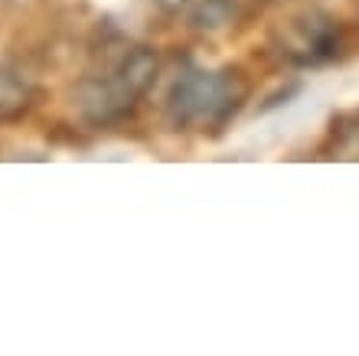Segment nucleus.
Returning a JSON list of instances; mask_svg holds the SVG:
<instances>
[{"label":"nucleus","mask_w":359,"mask_h":356,"mask_svg":"<svg viewBox=\"0 0 359 356\" xmlns=\"http://www.w3.org/2000/svg\"><path fill=\"white\" fill-rule=\"evenodd\" d=\"M29 102V88L13 72H0V118L20 114Z\"/></svg>","instance_id":"obj_5"},{"label":"nucleus","mask_w":359,"mask_h":356,"mask_svg":"<svg viewBox=\"0 0 359 356\" xmlns=\"http://www.w3.org/2000/svg\"><path fill=\"white\" fill-rule=\"evenodd\" d=\"M337 49H340V29H337V23L330 17L311 13L304 20H294V37L287 43V56L297 66L327 62V59L337 56Z\"/></svg>","instance_id":"obj_3"},{"label":"nucleus","mask_w":359,"mask_h":356,"mask_svg":"<svg viewBox=\"0 0 359 356\" xmlns=\"http://www.w3.org/2000/svg\"><path fill=\"white\" fill-rule=\"evenodd\" d=\"M189 0H157V7L161 10H167V13H177L180 7H187Z\"/></svg>","instance_id":"obj_7"},{"label":"nucleus","mask_w":359,"mask_h":356,"mask_svg":"<svg viewBox=\"0 0 359 356\" xmlns=\"http://www.w3.org/2000/svg\"><path fill=\"white\" fill-rule=\"evenodd\" d=\"M238 13V0H199L193 13H189V23L196 29H206V33H216V29H226Z\"/></svg>","instance_id":"obj_4"},{"label":"nucleus","mask_w":359,"mask_h":356,"mask_svg":"<svg viewBox=\"0 0 359 356\" xmlns=\"http://www.w3.org/2000/svg\"><path fill=\"white\" fill-rule=\"evenodd\" d=\"M248 85L236 69H199L187 66L170 82L163 112L173 128L183 131H206L222 124L245 102Z\"/></svg>","instance_id":"obj_1"},{"label":"nucleus","mask_w":359,"mask_h":356,"mask_svg":"<svg viewBox=\"0 0 359 356\" xmlns=\"http://www.w3.org/2000/svg\"><path fill=\"white\" fill-rule=\"evenodd\" d=\"M157 79V53L147 46H128L98 75H88L79 85V112L88 124L118 121L131 112L137 98Z\"/></svg>","instance_id":"obj_2"},{"label":"nucleus","mask_w":359,"mask_h":356,"mask_svg":"<svg viewBox=\"0 0 359 356\" xmlns=\"http://www.w3.org/2000/svg\"><path fill=\"white\" fill-rule=\"evenodd\" d=\"M333 157H353L359 160V112L333 124Z\"/></svg>","instance_id":"obj_6"}]
</instances>
